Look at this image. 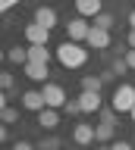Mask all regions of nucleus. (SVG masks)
<instances>
[{"label":"nucleus","instance_id":"6e6552de","mask_svg":"<svg viewBox=\"0 0 135 150\" xmlns=\"http://www.w3.org/2000/svg\"><path fill=\"white\" fill-rule=\"evenodd\" d=\"M91 50H107L110 47V31H104V28H94L91 25V35H88V41H85Z\"/></svg>","mask_w":135,"mask_h":150},{"label":"nucleus","instance_id":"9b49d317","mask_svg":"<svg viewBox=\"0 0 135 150\" xmlns=\"http://www.w3.org/2000/svg\"><path fill=\"white\" fill-rule=\"evenodd\" d=\"M72 141H76V144H82V147H85V144H91V141H97V138H94V125H85V122H82V125H76V128H72Z\"/></svg>","mask_w":135,"mask_h":150},{"label":"nucleus","instance_id":"cd10ccee","mask_svg":"<svg viewBox=\"0 0 135 150\" xmlns=\"http://www.w3.org/2000/svg\"><path fill=\"white\" fill-rule=\"evenodd\" d=\"M129 50H135V28L129 31Z\"/></svg>","mask_w":135,"mask_h":150},{"label":"nucleus","instance_id":"9d476101","mask_svg":"<svg viewBox=\"0 0 135 150\" xmlns=\"http://www.w3.org/2000/svg\"><path fill=\"white\" fill-rule=\"evenodd\" d=\"M35 22L44 25V28H54V25H57V9H54V6H38V9H35Z\"/></svg>","mask_w":135,"mask_h":150},{"label":"nucleus","instance_id":"f257e3e1","mask_svg":"<svg viewBox=\"0 0 135 150\" xmlns=\"http://www.w3.org/2000/svg\"><path fill=\"white\" fill-rule=\"evenodd\" d=\"M54 53H57V59H60L63 69H82V66L88 63V50L82 44H76V41H63Z\"/></svg>","mask_w":135,"mask_h":150},{"label":"nucleus","instance_id":"a211bd4d","mask_svg":"<svg viewBox=\"0 0 135 150\" xmlns=\"http://www.w3.org/2000/svg\"><path fill=\"white\" fill-rule=\"evenodd\" d=\"M113 22H116V19L110 16V13H101V16L94 19V28H104V31H110V28H113Z\"/></svg>","mask_w":135,"mask_h":150},{"label":"nucleus","instance_id":"f03ea898","mask_svg":"<svg viewBox=\"0 0 135 150\" xmlns=\"http://www.w3.org/2000/svg\"><path fill=\"white\" fill-rule=\"evenodd\" d=\"M132 106H135V88L132 84H119V88L113 91V97H110V110L132 112Z\"/></svg>","mask_w":135,"mask_h":150},{"label":"nucleus","instance_id":"393cba45","mask_svg":"<svg viewBox=\"0 0 135 150\" xmlns=\"http://www.w3.org/2000/svg\"><path fill=\"white\" fill-rule=\"evenodd\" d=\"M126 63H129V69H135V50H126V56H123Z\"/></svg>","mask_w":135,"mask_h":150},{"label":"nucleus","instance_id":"39448f33","mask_svg":"<svg viewBox=\"0 0 135 150\" xmlns=\"http://www.w3.org/2000/svg\"><path fill=\"white\" fill-rule=\"evenodd\" d=\"M41 91H44V100H47L50 110H60V106H66V103H69L66 100V91H63L60 84H44Z\"/></svg>","mask_w":135,"mask_h":150},{"label":"nucleus","instance_id":"4be33fe9","mask_svg":"<svg viewBox=\"0 0 135 150\" xmlns=\"http://www.w3.org/2000/svg\"><path fill=\"white\" fill-rule=\"evenodd\" d=\"M0 84H3V91H13V75L3 72V75H0Z\"/></svg>","mask_w":135,"mask_h":150},{"label":"nucleus","instance_id":"5701e85b","mask_svg":"<svg viewBox=\"0 0 135 150\" xmlns=\"http://www.w3.org/2000/svg\"><path fill=\"white\" fill-rule=\"evenodd\" d=\"M113 72L126 75V72H129V63H126V59H116V63H113Z\"/></svg>","mask_w":135,"mask_h":150},{"label":"nucleus","instance_id":"423d86ee","mask_svg":"<svg viewBox=\"0 0 135 150\" xmlns=\"http://www.w3.org/2000/svg\"><path fill=\"white\" fill-rule=\"evenodd\" d=\"M22 110H31V112H41V110H47L44 91H25V94H22Z\"/></svg>","mask_w":135,"mask_h":150},{"label":"nucleus","instance_id":"f3484780","mask_svg":"<svg viewBox=\"0 0 135 150\" xmlns=\"http://www.w3.org/2000/svg\"><path fill=\"white\" fill-rule=\"evenodd\" d=\"M94 138L104 144V141L113 138V125H107V122H101V125H94Z\"/></svg>","mask_w":135,"mask_h":150},{"label":"nucleus","instance_id":"7c9ffc66","mask_svg":"<svg viewBox=\"0 0 135 150\" xmlns=\"http://www.w3.org/2000/svg\"><path fill=\"white\" fill-rule=\"evenodd\" d=\"M107 150H113V147H107Z\"/></svg>","mask_w":135,"mask_h":150},{"label":"nucleus","instance_id":"2eb2a0df","mask_svg":"<svg viewBox=\"0 0 135 150\" xmlns=\"http://www.w3.org/2000/svg\"><path fill=\"white\" fill-rule=\"evenodd\" d=\"M6 59H10V63H19V66H25V63H29V47H10Z\"/></svg>","mask_w":135,"mask_h":150},{"label":"nucleus","instance_id":"7ed1b4c3","mask_svg":"<svg viewBox=\"0 0 135 150\" xmlns=\"http://www.w3.org/2000/svg\"><path fill=\"white\" fill-rule=\"evenodd\" d=\"M66 35H69V41H76V44H85L88 35H91V25H88L82 16H76V19H69V22H66Z\"/></svg>","mask_w":135,"mask_h":150},{"label":"nucleus","instance_id":"aec40b11","mask_svg":"<svg viewBox=\"0 0 135 150\" xmlns=\"http://www.w3.org/2000/svg\"><path fill=\"white\" fill-rule=\"evenodd\" d=\"M38 150H60V141H57V138H41Z\"/></svg>","mask_w":135,"mask_h":150},{"label":"nucleus","instance_id":"c85d7f7f","mask_svg":"<svg viewBox=\"0 0 135 150\" xmlns=\"http://www.w3.org/2000/svg\"><path fill=\"white\" fill-rule=\"evenodd\" d=\"M129 25L135 28V9H132V13H129Z\"/></svg>","mask_w":135,"mask_h":150},{"label":"nucleus","instance_id":"b1692460","mask_svg":"<svg viewBox=\"0 0 135 150\" xmlns=\"http://www.w3.org/2000/svg\"><path fill=\"white\" fill-rule=\"evenodd\" d=\"M13 150H35V144H31V141H16Z\"/></svg>","mask_w":135,"mask_h":150},{"label":"nucleus","instance_id":"0eeeda50","mask_svg":"<svg viewBox=\"0 0 135 150\" xmlns=\"http://www.w3.org/2000/svg\"><path fill=\"white\" fill-rule=\"evenodd\" d=\"M76 13L82 19H97L104 9H101V0H76Z\"/></svg>","mask_w":135,"mask_h":150},{"label":"nucleus","instance_id":"c756f323","mask_svg":"<svg viewBox=\"0 0 135 150\" xmlns=\"http://www.w3.org/2000/svg\"><path fill=\"white\" fill-rule=\"evenodd\" d=\"M129 116H132V125H135V106H132V112H129Z\"/></svg>","mask_w":135,"mask_h":150},{"label":"nucleus","instance_id":"20e7f679","mask_svg":"<svg viewBox=\"0 0 135 150\" xmlns=\"http://www.w3.org/2000/svg\"><path fill=\"white\" fill-rule=\"evenodd\" d=\"M25 41H29V47H47L50 28L38 25V22H31V25H25Z\"/></svg>","mask_w":135,"mask_h":150},{"label":"nucleus","instance_id":"bb28decb","mask_svg":"<svg viewBox=\"0 0 135 150\" xmlns=\"http://www.w3.org/2000/svg\"><path fill=\"white\" fill-rule=\"evenodd\" d=\"M16 3H19V0H0V9L6 13V9H13V6H16Z\"/></svg>","mask_w":135,"mask_h":150},{"label":"nucleus","instance_id":"6ab92c4d","mask_svg":"<svg viewBox=\"0 0 135 150\" xmlns=\"http://www.w3.org/2000/svg\"><path fill=\"white\" fill-rule=\"evenodd\" d=\"M16 119H19V110H13V106H6V103H3V122H6V125H13Z\"/></svg>","mask_w":135,"mask_h":150},{"label":"nucleus","instance_id":"412c9836","mask_svg":"<svg viewBox=\"0 0 135 150\" xmlns=\"http://www.w3.org/2000/svg\"><path fill=\"white\" fill-rule=\"evenodd\" d=\"M63 110H66L69 116H79V112H82V103H79V100H69L66 106H63Z\"/></svg>","mask_w":135,"mask_h":150},{"label":"nucleus","instance_id":"ddd939ff","mask_svg":"<svg viewBox=\"0 0 135 150\" xmlns=\"http://www.w3.org/2000/svg\"><path fill=\"white\" fill-rule=\"evenodd\" d=\"M25 75H29L31 81H44V78H47V66L44 63H25Z\"/></svg>","mask_w":135,"mask_h":150},{"label":"nucleus","instance_id":"a878e982","mask_svg":"<svg viewBox=\"0 0 135 150\" xmlns=\"http://www.w3.org/2000/svg\"><path fill=\"white\" fill-rule=\"evenodd\" d=\"M113 150H135V147L129 144V141H116V144H113Z\"/></svg>","mask_w":135,"mask_h":150},{"label":"nucleus","instance_id":"4468645a","mask_svg":"<svg viewBox=\"0 0 135 150\" xmlns=\"http://www.w3.org/2000/svg\"><path fill=\"white\" fill-rule=\"evenodd\" d=\"M29 63H50V50L47 47H29Z\"/></svg>","mask_w":135,"mask_h":150},{"label":"nucleus","instance_id":"f8f14e48","mask_svg":"<svg viewBox=\"0 0 135 150\" xmlns=\"http://www.w3.org/2000/svg\"><path fill=\"white\" fill-rule=\"evenodd\" d=\"M38 125H41L44 131H54V128L60 125V112L50 110V106H47V110H41V112H38Z\"/></svg>","mask_w":135,"mask_h":150},{"label":"nucleus","instance_id":"dca6fc26","mask_svg":"<svg viewBox=\"0 0 135 150\" xmlns=\"http://www.w3.org/2000/svg\"><path fill=\"white\" fill-rule=\"evenodd\" d=\"M101 84H104V75H85V78H82V91L101 94Z\"/></svg>","mask_w":135,"mask_h":150},{"label":"nucleus","instance_id":"1a4fd4ad","mask_svg":"<svg viewBox=\"0 0 135 150\" xmlns=\"http://www.w3.org/2000/svg\"><path fill=\"white\" fill-rule=\"evenodd\" d=\"M76 100L82 103V112H97L101 110V94H94V91H82Z\"/></svg>","mask_w":135,"mask_h":150}]
</instances>
